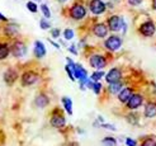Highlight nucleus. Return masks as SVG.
I'll use <instances>...</instances> for the list:
<instances>
[{"mask_svg": "<svg viewBox=\"0 0 156 146\" xmlns=\"http://www.w3.org/2000/svg\"><path fill=\"white\" fill-rule=\"evenodd\" d=\"M69 14L74 20H81L87 17V8H85L83 4L75 3L69 10Z\"/></svg>", "mask_w": 156, "mask_h": 146, "instance_id": "1", "label": "nucleus"}, {"mask_svg": "<svg viewBox=\"0 0 156 146\" xmlns=\"http://www.w3.org/2000/svg\"><path fill=\"white\" fill-rule=\"evenodd\" d=\"M138 32L141 33L144 37H152L156 32V26L152 20H146L138 28Z\"/></svg>", "mask_w": 156, "mask_h": 146, "instance_id": "2", "label": "nucleus"}, {"mask_svg": "<svg viewBox=\"0 0 156 146\" xmlns=\"http://www.w3.org/2000/svg\"><path fill=\"white\" fill-rule=\"evenodd\" d=\"M89 10L94 15H100L107 10V4L103 2V0H90Z\"/></svg>", "mask_w": 156, "mask_h": 146, "instance_id": "3", "label": "nucleus"}, {"mask_svg": "<svg viewBox=\"0 0 156 146\" xmlns=\"http://www.w3.org/2000/svg\"><path fill=\"white\" fill-rule=\"evenodd\" d=\"M104 46H105V48L109 50V51H117V50H119L122 47V38L118 37V36H111V37H108L105 42H104Z\"/></svg>", "mask_w": 156, "mask_h": 146, "instance_id": "4", "label": "nucleus"}, {"mask_svg": "<svg viewBox=\"0 0 156 146\" xmlns=\"http://www.w3.org/2000/svg\"><path fill=\"white\" fill-rule=\"evenodd\" d=\"M123 23H124V20L119 15H112V17L108 18V28H109V30H112V32H118L123 27Z\"/></svg>", "mask_w": 156, "mask_h": 146, "instance_id": "5", "label": "nucleus"}, {"mask_svg": "<svg viewBox=\"0 0 156 146\" xmlns=\"http://www.w3.org/2000/svg\"><path fill=\"white\" fill-rule=\"evenodd\" d=\"M12 53L14 57H23L27 53V46L20 41H15L12 46Z\"/></svg>", "mask_w": 156, "mask_h": 146, "instance_id": "6", "label": "nucleus"}, {"mask_svg": "<svg viewBox=\"0 0 156 146\" xmlns=\"http://www.w3.org/2000/svg\"><path fill=\"white\" fill-rule=\"evenodd\" d=\"M89 62H90L91 67L97 69V70H102V69L105 67V65H107V60L102 55H93L89 60Z\"/></svg>", "mask_w": 156, "mask_h": 146, "instance_id": "7", "label": "nucleus"}, {"mask_svg": "<svg viewBox=\"0 0 156 146\" xmlns=\"http://www.w3.org/2000/svg\"><path fill=\"white\" fill-rule=\"evenodd\" d=\"M142 102H144V97L141 94H132V97L128 99L126 104L128 109H137L142 104Z\"/></svg>", "mask_w": 156, "mask_h": 146, "instance_id": "8", "label": "nucleus"}, {"mask_svg": "<svg viewBox=\"0 0 156 146\" xmlns=\"http://www.w3.org/2000/svg\"><path fill=\"white\" fill-rule=\"evenodd\" d=\"M122 79V71L119 70V69H112V70H109V73L105 75V80L107 83H117V81H121Z\"/></svg>", "mask_w": 156, "mask_h": 146, "instance_id": "9", "label": "nucleus"}, {"mask_svg": "<svg viewBox=\"0 0 156 146\" xmlns=\"http://www.w3.org/2000/svg\"><path fill=\"white\" fill-rule=\"evenodd\" d=\"M108 32H109V28L104 23H97V24H94V27H93V33L99 38L107 37Z\"/></svg>", "mask_w": 156, "mask_h": 146, "instance_id": "10", "label": "nucleus"}, {"mask_svg": "<svg viewBox=\"0 0 156 146\" xmlns=\"http://www.w3.org/2000/svg\"><path fill=\"white\" fill-rule=\"evenodd\" d=\"M37 79H38V75L33 71H27L22 76V81L24 85H32V84H34L37 81Z\"/></svg>", "mask_w": 156, "mask_h": 146, "instance_id": "11", "label": "nucleus"}, {"mask_svg": "<svg viewBox=\"0 0 156 146\" xmlns=\"http://www.w3.org/2000/svg\"><path fill=\"white\" fill-rule=\"evenodd\" d=\"M87 70L80 65V64H75L74 66V76L76 79H79V80H84V79H87Z\"/></svg>", "mask_w": 156, "mask_h": 146, "instance_id": "12", "label": "nucleus"}, {"mask_svg": "<svg viewBox=\"0 0 156 146\" xmlns=\"http://www.w3.org/2000/svg\"><path fill=\"white\" fill-rule=\"evenodd\" d=\"M132 94H133V91H132L131 88H123L119 93H118V99H119V102L122 103H127L128 102V99L132 97Z\"/></svg>", "mask_w": 156, "mask_h": 146, "instance_id": "13", "label": "nucleus"}, {"mask_svg": "<svg viewBox=\"0 0 156 146\" xmlns=\"http://www.w3.org/2000/svg\"><path fill=\"white\" fill-rule=\"evenodd\" d=\"M65 123H66V121L61 114H55V116H52V118H51V126L56 127V128L64 127Z\"/></svg>", "mask_w": 156, "mask_h": 146, "instance_id": "14", "label": "nucleus"}, {"mask_svg": "<svg viewBox=\"0 0 156 146\" xmlns=\"http://www.w3.org/2000/svg\"><path fill=\"white\" fill-rule=\"evenodd\" d=\"M4 33L8 36V37H15L18 33H19V28L17 24H13V23H10V24H8L5 28H4Z\"/></svg>", "mask_w": 156, "mask_h": 146, "instance_id": "15", "label": "nucleus"}, {"mask_svg": "<svg viewBox=\"0 0 156 146\" xmlns=\"http://www.w3.org/2000/svg\"><path fill=\"white\" fill-rule=\"evenodd\" d=\"M155 116H156V103L155 102L147 103L146 107H145V117L152 118Z\"/></svg>", "mask_w": 156, "mask_h": 146, "instance_id": "16", "label": "nucleus"}, {"mask_svg": "<svg viewBox=\"0 0 156 146\" xmlns=\"http://www.w3.org/2000/svg\"><path fill=\"white\" fill-rule=\"evenodd\" d=\"M34 53L38 59H42L46 55V47L41 41H36L34 43Z\"/></svg>", "mask_w": 156, "mask_h": 146, "instance_id": "17", "label": "nucleus"}, {"mask_svg": "<svg viewBox=\"0 0 156 146\" xmlns=\"http://www.w3.org/2000/svg\"><path fill=\"white\" fill-rule=\"evenodd\" d=\"M4 80L8 83V84H13L15 80H17V73H15L14 70H8L4 75Z\"/></svg>", "mask_w": 156, "mask_h": 146, "instance_id": "18", "label": "nucleus"}, {"mask_svg": "<svg viewBox=\"0 0 156 146\" xmlns=\"http://www.w3.org/2000/svg\"><path fill=\"white\" fill-rule=\"evenodd\" d=\"M123 89V84L121 81H117V83H111L109 84V91H111L112 94H117L119 93V91Z\"/></svg>", "mask_w": 156, "mask_h": 146, "instance_id": "19", "label": "nucleus"}, {"mask_svg": "<svg viewBox=\"0 0 156 146\" xmlns=\"http://www.w3.org/2000/svg\"><path fill=\"white\" fill-rule=\"evenodd\" d=\"M47 104H48V98H47V95L41 94V95H38V97L36 98V105L40 107V108H43V107H46Z\"/></svg>", "mask_w": 156, "mask_h": 146, "instance_id": "20", "label": "nucleus"}, {"mask_svg": "<svg viewBox=\"0 0 156 146\" xmlns=\"http://www.w3.org/2000/svg\"><path fill=\"white\" fill-rule=\"evenodd\" d=\"M62 104H64V108L69 114H73V102H71V99H70L69 97L62 98Z\"/></svg>", "mask_w": 156, "mask_h": 146, "instance_id": "21", "label": "nucleus"}, {"mask_svg": "<svg viewBox=\"0 0 156 146\" xmlns=\"http://www.w3.org/2000/svg\"><path fill=\"white\" fill-rule=\"evenodd\" d=\"M9 46H8L6 43H0V60H4L8 57V55H9Z\"/></svg>", "mask_w": 156, "mask_h": 146, "instance_id": "22", "label": "nucleus"}, {"mask_svg": "<svg viewBox=\"0 0 156 146\" xmlns=\"http://www.w3.org/2000/svg\"><path fill=\"white\" fill-rule=\"evenodd\" d=\"M102 145L103 146H115L117 141H115V139H113V137H105V139H103V141H102Z\"/></svg>", "mask_w": 156, "mask_h": 146, "instance_id": "23", "label": "nucleus"}, {"mask_svg": "<svg viewBox=\"0 0 156 146\" xmlns=\"http://www.w3.org/2000/svg\"><path fill=\"white\" fill-rule=\"evenodd\" d=\"M27 9H28L30 13H37L38 5H37L36 2H28V3H27Z\"/></svg>", "mask_w": 156, "mask_h": 146, "instance_id": "24", "label": "nucleus"}, {"mask_svg": "<svg viewBox=\"0 0 156 146\" xmlns=\"http://www.w3.org/2000/svg\"><path fill=\"white\" fill-rule=\"evenodd\" d=\"M41 12L43 13V17L44 18H51V12H50V8L47 6V5H46V4H42L41 5Z\"/></svg>", "mask_w": 156, "mask_h": 146, "instance_id": "25", "label": "nucleus"}, {"mask_svg": "<svg viewBox=\"0 0 156 146\" xmlns=\"http://www.w3.org/2000/svg\"><path fill=\"white\" fill-rule=\"evenodd\" d=\"M74 36H75V33H74L73 29L66 28V29L64 30V38H65V40H73Z\"/></svg>", "mask_w": 156, "mask_h": 146, "instance_id": "26", "label": "nucleus"}, {"mask_svg": "<svg viewBox=\"0 0 156 146\" xmlns=\"http://www.w3.org/2000/svg\"><path fill=\"white\" fill-rule=\"evenodd\" d=\"M103 76H104V73L103 71H97V73H94V74L91 75V80L93 81H99L100 79L103 78Z\"/></svg>", "mask_w": 156, "mask_h": 146, "instance_id": "27", "label": "nucleus"}, {"mask_svg": "<svg viewBox=\"0 0 156 146\" xmlns=\"http://www.w3.org/2000/svg\"><path fill=\"white\" fill-rule=\"evenodd\" d=\"M46 19H47V18L41 19L40 26H41V28H42V29H50V28H51V23H50L48 20H46Z\"/></svg>", "mask_w": 156, "mask_h": 146, "instance_id": "28", "label": "nucleus"}, {"mask_svg": "<svg viewBox=\"0 0 156 146\" xmlns=\"http://www.w3.org/2000/svg\"><path fill=\"white\" fill-rule=\"evenodd\" d=\"M93 91H94L95 94H99L100 93V90H102V85H100V83L95 81V83H93Z\"/></svg>", "mask_w": 156, "mask_h": 146, "instance_id": "29", "label": "nucleus"}, {"mask_svg": "<svg viewBox=\"0 0 156 146\" xmlns=\"http://www.w3.org/2000/svg\"><path fill=\"white\" fill-rule=\"evenodd\" d=\"M141 146H156V141H155L154 139H146V140L141 144Z\"/></svg>", "mask_w": 156, "mask_h": 146, "instance_id": "30", "label": "nucleus"}, {"mask_svg": "<svg viewBox=\"0 0 156 146\" xmlns=\"http://www.w3.org/2000/svg\"><path fill=\"white\" fill-rule=\"evenodd\" d=\"M142 2L144 0H127L128 5H131V6H138V5L142 4Z\"/></svg>", "mask_w": 156, "mask_h": 146, "instance_id": "31", "label": "nucleus"}, {"mask_svg": "<svg viewBox=\"0 0 156 146\" xmlns=\"http://www.w3.org/2000/svg\"><path fill=\"white\" fill-rule=\"evenodd\" d=\"M126 145L127 146H137V142L133 139H129V137H127V139H126Z\"/></svg>", "mask_w": 156, "mask_h": 146, "instance_id": "32", "label": "nucleus"}, {"mask_svg": "<svg viewBox=\"0 0 156 146\" xmlns=\"http://www.w3.org/2000/svg\"><path fill=\"white\" fill-rule=\"evenodd\" d=\"M51 36L53 37V38H57V37H60V29H52L51 30Z\"/></svg>", "mask_w": 156, "mask_h": 146, "instance_id": "33", "label": "nucleus"}, {"mask_svg": "<svg viewBox=\"0 0 156 146\" xmlns=\"http://www.w3.org/2000/svg\"><path fill=\"white\" fill-rule=\"evenodd\" d=\"M69 50H70V52H73L74 55H76V53H77V51H76V48H75V46H74V45H73V46H70V48H69Z\"/></svg>", "mask_w": 156, "mask_h": 146, "instance_id": "34", "label": "nucleus"}, {"mask_svg": "<svg viewBox=\"0 0 156 146\" xmlns=\"http://www.w3.org/2000/svg\"><path fill=\"white\" fill-rule=\"evenodd\" d=\"M103 127H105L107 130H112V131H114V130H115V127L112 126V125H103Z\"/></svg>", "mask_w": 156, "mask_h": 146, "instance_id": "35", "label": "nucleus"}, {"mask_svg": "<svg viewBox=\"0 0 156 146\" xmlns=\"http://www.w3.org/2000/svg\"><path fill=\"white\" fill-rule=\"evenodd\" d=\"M0 20H3V22H6V17H4V15L0 13Z\"/></svg>", "mask_w": 156, "mask_h": 146, "instance_id": "36", "label": "nucleus"}, {"mask_svg": "<svg viewBox=\"0 0 156 146\" xmlns=\"http://www.w3.org/2000/svg\"><path fill=\"white\" fill-rule=\"evenodd\" d=\"M50 42H51V45H52V46H55V47H56V48H60V46H58L56 42H53V41H50Z\"/></svg>", "mask_w": 156, "mask_h": 146, "instance_id": "37", "label": "nucleus"}, {"mask_svg": "<svg viewBox=\"0 0 156 146\" xmlns=\"http://www.w3.org/2000/svg\"><path fill=\"white\" fill-rule=\"evenodd\" d=\"M152 9L156 10V0H152Z\"/></svg>", "mask_w": 156, "mask_h": 146, "instance_id": "38", "label": "nucleus"}, {"mask_svg": "<svg viewBox=\"0 0 156 146\" xmlns=\"http://www.w3.org/2000/svg\"><path fill=\"white\" fill-rule=\"evenodd\" d=\"M34 2H36V3H40V2H42V0H34Z\"/></svg>", "mask_w": 156, "mask_h": 146, "instance_id": "39", "label": "nucleus"}, {"mask_svg": "<svg viewBox=\"0 0 156 146\" xmlns=\"http://www.w3.org/2000/svg\"><path fill=\"white\" fill-rule=\"evenodd\" d=\"M60 2H61V3H65V2H67V0H60Z\"/></svg>", "mask_w": 156, "mask_h": 146, "instance_id": "40", "label": "nucleus"}, {"mask_svg": "<svg viewBox=\"0 0 156 146\" xmlns=\"http://www.w3.org/2000/svg\"><path fill=\"white\" fill-rule=\"evenodd\" d=\"M114 2H117V0H114Z\"/></svg>", "mask_w": 156, "mask_h": 146, "instance_id": "41", "label": "nucleus"}]
</instances>
